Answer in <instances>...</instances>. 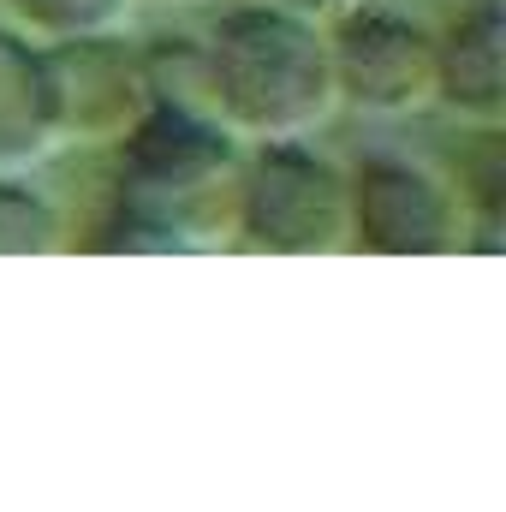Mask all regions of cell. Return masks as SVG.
<instances>
[{
    "label": "cell",
    "mask_w": 506,
    "mask_h": 512,
    "mask_svg": "<svg viewBox=\"0 0 506 512\" xmlns=\"http://www.w3.org/2000/svg\"><path fill=\"white\" fill-rule=\"evenodd\" d=\"M429 96L459 120L506 114V0H465L459 18L435 36Z\"/></svg>",
    "instance_id": "7"
},
{
    "label": "cell",
    "mask_w": 506,
    "mask_h": 512,
    "mask_svg": "<svg viewBox=\"0 0 506 512\" xmlns=\"http://www.w3.org/2000/svg\"><path fill=\"white\" fill-rule=\"evenodd\" d=\"M328 30V66L334 96L358 114H411L429 102L435 78V30H423L405 6L358 0Z\"/></svg>",
    "instance_id": "5"
},
{
    "label": "cell",
    "mask_w": 506,
    "mask_h": 512,
    "mask_svg": "<svg viewBox=\"0 0 506 512\" xmlns=\"http://www.w3.org/2000/svg\"><path fill=\"white\" fill-rule=\"evenodd\" d=\"M54 143L60 137L42 84V42L0 24V173L42 161Z\"/></svg>",
    "instance_id": "8"
},
{
    "label": "cell",
    "mask_w": 506,
    "mask_h": 512,
    "mask_svg": "<svg viewBox=\"0 0 506 512\" xmlns=\"http://www.w3.org/2000/svg\"><path fill=\"white\" fill-rule=\"evenodd\" d=\"M137 66H143V102H179V108H209V54L197 36H161V42H137Z\"/></svg>",
    "instance_id": "11"
},
{
    "label": "cell",
    "mask_w": 506,
    "mask_h": 512,
    "mask_svg": "<svg viewBox=\"0 0 506 512\" xmlns=\"http://www.w3.org/2000/svg\"><path fill=\"white\" fill-rule=\"evenodd\" d=\"M239 167V131L209 108L143 102L114 131V191L173 209L203 227V209L227 191Z\"/></svg>",
    "instance_id": "3"
},
{
    "label": "cell",
    "mask_w": 506,
    "mask_h": 512,
    "mask_svg": "<svg viewBox=\"0 0 506 512\" xmlns=\"http://www.w3.org/2000/svg\"><path fill=\"white\" fill-rule=\"evenodd\" d=\"M203 245V227L173 215V209H155V203H137V197H120L108 203L102 227L90 233V251H108V256H179V251H197Z\"/></svg>",
    "instance_id": "10"
},
{
    "label": "cell",
    "mask_w": 506,
    "mask_h": 512,
    "mask_svg": "<svg viewBox=\"0 0 506 512\" xmlns=\"http://www.w3.org/2000/svg\"><path fill=\"white\" fill-rule=\"evenodd\" d=\"M12 18L24 24V36L36 42H66V36H90V30H126L131 0H6Z\"/></svg>",
    "instance_id": "13"
},
{
    "label": "cell",
    "mask_w": 506,
    "mask_h": 512,
    "mask_svg": "<svg viewBox=\"0 0 506 512\" xmlns=\"http://www.w3.org/2000/svg\"><path fill=\"white\" fill-rule=\"evenodd\" d=\"M268 6H280V12H298V18H316V24H328V18H340L346 6H358V0H268Z\"/></svg>",
    "instance_id": "14"
},
{
    "label": "cell",
    "mask_w": 506,
    "mask_h": 512,
    "mask_svg": "<svg viewBox=\"0 0 506 512\" xmlns=\"http://www.w3.org/2000/svg\"><path fill=\"white\" fill-rule=\"evenodd\" d=\"M203 54H209V102L239 137L316 131L340 108L328 30L316 18L245 0L215 18Z\"/></svg>",
    "instance_id": "1"
},
{
    "label": "cell",
    "mask_w": 506,
    "mask_h": 512,
    "mask_svg": "<svg viewBox=\"0 0 506 512\" xmlns=\"http://www.w3.org/2000/svg\"><path fill=\"white\" fill-rule=\"evenodd\" d=\"M459 215H465V245L477 256L501 251L506 233V131L501 120H471V131L459 137L453 173H447Z\"/></svg>",
    "instance_id": "9"
},
{
    "label": "cell",
    "mask_w": 506,
    "mask_h": 512,
    "mask_svg": "<svg viewBox=\"0 0 506 512\" xmlns=\"http://www.w3.org/2000/svg\"><path fill=\"white\" fill-rule=\"evenodd\" d=\"M346 245L393 262L465 251V215L447 173L405 149H370L346 167Z\"/></svg>",
    "instance_id": "4"
},
{
    "label": "cell",
    "mask_w": 506,
    "mask_h": 512,
    "mask_svg": "<svg viewBox=\"0 0 506 512\" xmlns=\"http://www.w3.org/2000/svg\"><path fill=\"white\" fill-rule=\"evenodd\" d=\"M66 239V221L42 185L24 179V167L0 173V256H54Z\"/></svg>",
    "instance_id": "12"
},
{
    "label": "cell",
    "mask_w": 506,
    "mask_h": 512,
    "mask_svg": "<svg viewBox=\"0 0 506 512\" xmlns=\"http://www.w3.org/2000/svg\"><path fill=\"white\" fill-rule=\"evenodd\" d=\"M42 84L54 137H114L143 108V66L126 30L42 42Z\"/></svg>",
    "instance_id": "6"
},
{
    "label": "cell",
    "mask_w": 506,
    "mask_h": 512,
    "mask_svg": "<svg viewBox=\"0 0 506 512\" xmlns=\"http://www.w3.org/2000/svg\"><path fill=\"white\" fill-rule=\"evenodd\" d=\"M233 227L251 251L268 256H328L346 251V167L292 137H256L251 155L233 167Z\"/></svg>",
    "instance_id": "2"
}]
</instances>
